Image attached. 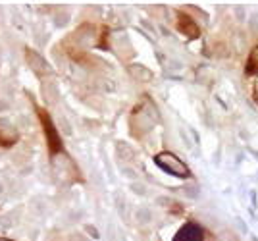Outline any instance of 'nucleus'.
I'll return each instance as SVG.
<instances>
[{
	"label": "nucleus",
	"instance_id": "obj_5",
	"mask_svg": "<svg viewBox=\"0 0 258 241\" xmlns=\"http://www.w3.org/2000/svg\"><path fill=\"white\" fill-rule=\"evenodd\" d=\"M205 239H206V231L199 224L189 222V224H185L181 230H179V233L175 235L173 241H205Z\"/></svg>",
	"mask_w": 258,
	"mask_h": 241
},
{
	"label": "nucleus",
	"instance_id": "obj_2",
	"mask_svg": "<svg viewBox=\"0 0 258 241\" xmlns=\"http://www.w3.org/2000/svg\"><path fill=\"white\" fill-rule=\"evenodd\" d=\"M154 162L160 166L164 172L175 175V177H191V170L187 168V164L179 160L173 153H160L154 156Z\"/></svg>",
	"mask_w": 258,
	"mask_h": 241
},
{
	"label": "nucleus",
	"instance_id": "obj_13",
	"mask_svg": "<svg viewBox=\"0 0 258 241\" xmlns=\"http://www.w3.org/2000/svg\"><path fill=\"white\" fill-rule=\"evenodd\" d=\"M0 191H2V184H0Z\"/></svg>",
	"mask_w": 258,
	"mask_h": 241
},
{
	"label": "nucleus",
	"instance_id": "obj_6",
	"mask_svg": "<svg viewBox=\"0 0 258 241\" xmlns=\"http://www.w3.org/2000/svg\"><path fill=\"white\" fill-rule=\"evenodd\" d=\"M16 139L18 135L14 132V128L6 120H0V147H10L16 143Z\"/></svg>",
	"mask_w": 258,
	"mask_h": 241
},
{
	"label": "nucleus",
	"instance_id": "obj_11",
	"mask_svg": "<svg viewBox=\"0 0 258 241\" xmlns=\"http://www.w3.org/2000/svg\"><path fill=\"white\" fill-rule=\"evenodd\" d=\"M254 91H256V100H258V87H256V89H254Z\"/></svg>",
	"mask_w": 258,
	"mask_h": 241
},
{
	"label": "nucleus",
	"instance_id": "obj_1",
	"mask_svg": "<svg viewBox=\"0 0 258 241\" xmlns=\"http://www.w3.org/2000/svg\"><path fill=\"white\" fill-rule=\"evenodd\" d=\"M158 122V112L156 106L152 104L151 100H145L143 104H139L137 108L133 110L131 114V132H135V135L139 133V128L143 126L141 133L151 132V128Z\"/></svg>",
	"mask_w": 258,
	"mask_h": 241
},
{
	"label": "nucleus",
	"instance_id": "obj_8",
	"mask_svg": "<svg viewBox=\"0 0 258 241\" xmlns=\"http://www.w3.org/2000/svg\"><path fill=\"white\" fill-rule=\"evenodd\" d=\"M245 74H247V76H258V46H254L250 56H248Z\"/></svg>",
	"mask_w": 258,
	"mask_h": 241
},
{
	"label": "nucleus",
	"instance_id": "obj_4",
	"mask_svg": "<svg viewBox=\"0 0 258 241\" xmlns=\"http://www.w3.org/2000/svg\"><path fill=\"white\" fill-rule=\"evenodd\" d=\"M25 60H27V66L35 72V76L43 77V76H48L52 72L43 56L39 54V52H35V50H31V48H25Z\"/></svg>",
	"mask_w": 258,
	"mask_h": 241
},
{
	"label": "nucleus",
	"instance_id": "obj_12",
	"mask_svg": "<svg viewBox=\"0 0 258 241\" xmlns=\"http://www.w3.org/2000/svg\"><path fill=\"white\" fill-rule=\"evenodd\" d=\"M0 241H10V239H4V237H0Z\"/></svg>",
	"mask_w": 258,
	"mask_h": 241
},
{
	"label": "nucleus",
	"instance_id": "obj_10",
	"mask_svg": "<svg viewBox=\"0 0 258 241\" xmlns=\"http://www.w3.org/2000/svg\"><path fill=\"white\" fill-rule=\"evenodd\" d=\"M70 241H87V239L83 237V235H74V237H72Z\"/></svg>",
	"mask_w": 258,
	"mask_h": 241
},
{
	"label": "nucleus",
	"instance_id": "obj_3",
	"mask_svg": "<svg viewBox=\"0 0 258 241\" xmlns=\"http://www.w3.org/2000/svg\"><path fill=\"white\" fill-rule=\"evenodd\" d=\"M39 118H41V126L44 130V135H46V143H48V151L50 154H56L62 151V141H60V135L56 132V126L52 124L50 116L44 112V110H39Z\"/></svg>",
	"mask_w": 258,
	"mask_h": 241
},
{
	"label": "nucleus",
	"instance_id": "obj_9",
	"mask_svg": "<svg viewBox=\"0 0 258 241\" xmlns=\"http://www.w3.org/2000/svg\"><path fill=\"white\" fill-rule=\"evenodd\" d=\"M133 72H135V74H139L137 79H151V76H152L149 70H145V68H141V66H133L131 68V74H133Z\"/></svg>",
	"mask_w": 258,
	"mask_h": 241
},
{
	"label": "nucleus",
	"instance_id": "obj_7",
	"mask_svg": "<svg viewBox=\"0 0 258 241\" xmlns=\"http://www.w3.org/2000/svg\"><path fill=\"white\" fill-rule=\"evenodd\" d=\"M177 23H179V29H181L187 37H199V27H197V23H195L189 16L179 14V22Z\"/></svg>",
	"mask_w": 258,
	"mask_h": 241
}]
</instances>
